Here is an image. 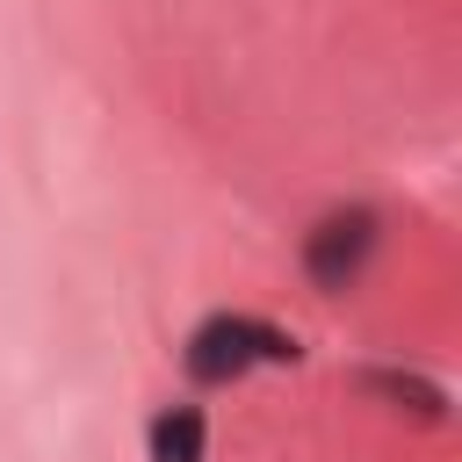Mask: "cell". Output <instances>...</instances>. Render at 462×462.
<instances>
[{
	"label": "cell",
	"instance_id": "obj_1",
	"mask_svg": "<svg viewBox=\"0 0 462 462\" xmlns=\"http://www.w3.org/2000/svg\"><path fill=\"white\" fill-rule=\"evenodd\" d=\"M260 361H296V339L260 325V318H231V310L202 318L195 339H188V375L195 383H231V375H245Z\"/></svg>",
	"mask_w": 462,
	"mask_h": 462
},
{
	"label": "cell",
	"instance_id": "obj_2",
	"mask_svg": "<svg viewBox=\"0 0 462 462\" xmlns=\"http://www.w3.org/2000/svg\"><path fill=\"white\" fill-rule=\"evenodd\" d=\"M368 253H375V217H368V209H332V217L303 238V274H310L318 289H354L361 267H368Z\"/></svg>",
	"mask_w": 462,
	"mask_h": 462
},
{
	"label": "cell",
	"instance_id": "obj_3",
	"mask_svg": "<svg viewBox=\"0 0 462 462\" xmlns=\"http://www.w3.org/2000/svg\"><path fill=\"white\" fill-rule=\"evenodd\" d=\"M209 433H202V411L195 404H173L152 419V462H202Z\"/></svg>",
	"mask_w": 462,
	"mask_h": 462
},
{
	"label": "cell",
	"instance_id": "obj_4",
	"mask_svg": "<svg viewBox=\"0 0 462 462\" xmlns=\"http://www.w3.org/2000/svg\"><path fill=\"white\" fill-rule=\"evenodd\" d=\"M368 390H390V397H404L411 411L440 419V390H433V383H419V375H368Z\"/></svg>",
	"mask_w": 462,
	"mask_h": 462
}]
</instances>
